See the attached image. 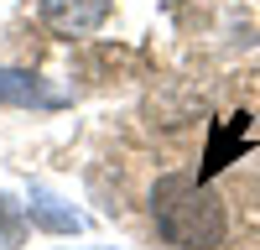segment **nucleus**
<instances>
[{
	"label": "nucleus",
	"mask_w": 260,
	"mask_h": 250,
	"mask_svg": "<svg viewBox=\"0 0 260 250\" xmlns=\"http://www.w3.org/2000/svg\"><path fill=\"white\" fill-rule=\"evenodd\" d=\"M0 104H21V110H52L62 104V94H52L37 73H21V68H0Z\"/></svg>",
	"instance_id": "7ed1b4c3"
},
{
	"label": "nucleus",
	"mask_w": 260,
	"mask_h": 250,
	"mask_svg": "<svg viewBox=\"0 0 260 250\" xmlns=\"http://www.w3.org/2000/svg\"><path fill=\"white\" fill-rule=\"evenodd\" d=\"M151 214L161 240L177 250H219L229 240V208L198 172H167L151 193Z\"/></svg>",
	"instance_id": "f257e3e1"
},
{
	"label": "nucleus",
	"mask_w": 260,
	"mask_h": 250,
	"mask_svg": "<svg viewBox=\"0 0 260 250\" xmlns=\"http://www.w3.org/2000/svg\"><path fill=\"white\" fill-rule=\"evenodd\" d=\"M37 6H42L47 32H57V37H89L110 16V0H37Z\"/></svg>",
	"instance_id": "f03ea898"
},
{
	"label": "nucleus",
	"mask_w": 260,
	"mask_h": 250,
	"mask_svg": "<svg viewBox=\"0 0 260 250\" xmlns=\"http://www.w3.org/2000/svg\"><path fill=\"white\" fill-rule=\"evenodd\" d=\"M31 219L42 229H57V235H73V229H83V219L73 214V208H62L52 193H31Z\"/></svg>",
	"instance_id": "20e7f679"
}]
</instances>
